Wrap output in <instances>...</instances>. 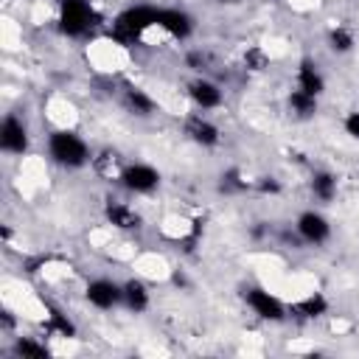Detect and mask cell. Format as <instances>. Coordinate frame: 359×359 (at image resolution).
<instances>
[{"label":"cell","instance_id":"277c9868","mask_svg":"<svg viewBox=\"0 0 359 359\" xmlns=\"http://www.w3.org/2000/svg\"><path fill=\"white\" fill-rule=\"evenodd\" d=\"M118 182H121V188H123L126 194H132V196H149V194H154V191L160 188L163 174H160L157 165L137 160V163H126V165H123Z\"/></svg>","mask_w":359,"mask_h":359},{"label":"cell","instance_id":"5b68a950","mask_svg":"<svg viewBox=\"0 0 359 359\" xmlns=\"http://www.w3.org/2000/svg\"><path fill=\"white\" fill-rule=\"evenodd\" d=\"M185 95L191 101L194 109L199 112H216L224 107V90L216 79H210L208 73L202 76H194L188 84H185Z\"/></svg>","mask_w":359,"mask_h":359},{"label":"cell","instance_id":"7402d4cb","mask_svg":"<svg viewBox=\"0 0 359 359\" xmlns=\"http://www.w3.org/2000/svg\"><path fill=\"white\" fill-rule=\"evenodd\" d=\"M11 353H14V356H34V359H39V356H48L50 348H48L42 339H36V337L20 334V337L11 339Z\"/></svg>","mask_w":359,"mask_h":359},{"label":"cell","instance_id":"7c38bea8","mask_svg":"<svg viewBox=\"0 0 359 359\" xmlns=\"http://www.w3.org/2000/svg\"><path fill=\"white\" fill-rule=\"evenodd\" d=\"M151 31H163L168 39H188L194 34V17L182 8H157V20Z\"/></svg>","mask_w":359,"mask_h":359},{"label":"cell","instance_id":"9a60e30c","mask_svg":"<svg viewBox=\"0 0 359 359\" xmlns=\"http://www.w3.org/2000/svg\"><path fill=\"white\" fill-rule=\"evenodd\" d=\"M121 286H123V309H126V311L143 314V311L151 306V292H149L146 280H140V278L132 275V278L121 280Z\"/></svg>","mask_w":359,"mask_h":359},{"label":"cell","instance_id":"ac0fdd59","mask_svg":"<svg viewBox=\"0 0 359 359\" xmlns=\"http://www.w3.org/2000/svg\"><path fill=\"white\" fill-rule=\"evenodd\" d=\"M323 314H328V297L320 292H309L306 297H300L289 306V317H294V320H320Z\"/></svg>","mask_w":359,"mask_h":359},{"label":"cell","instance_id":"30bf717a","mask_svg":"<svg viewBox=\"0 0 359 359\" xmlns=\"http://www.w3.org/2000/svg\"><path fill=\"white\" fill-rule=\"evenodd\" d=\"M84 300L98 311H112L123 306V286L112 278H93L84 286Z\"/></svg>","mask_w":359,"mask_h":359},{"label":"cell","instance_id":"ffe728a7","mask_svg":"<svg viewBox=\"0 0 359 359\" xmlns=\"http://www.w3.org/2000/svg\"><path fill=\"white\" fill-rule=\"evenodd\" d=\"M42 328H45V334L53 337V339H73V337H76V323H73L62 309H56V306L48 309V314H45V320H42Z\"/></svg>","mask_w":359,"mask_h":359},{"label":"cell","instance_id":"cb8c5ba5","mask_svg":"<svg viewBox=\"0 0 359 359\" xmlns=\"http://www.w3.org/2000/svg\"><path fill=\"white\" fill-rule=\"evenodd\" d=\"M185 67L194 70L196 76H202V73H208L210 59H208V53H205L202 48H196V50H188V53H185Z\"/></svg>","mask_w":359,"mask_h":359},{"label":"cell","instance_id":"8992f818","mask_svg":"<svg viewBox=\"0 0 359 359\" xmlns=\"http://www.w3.org/2000/svg\"><path fill=\"white\" fill-rule=\"evenodd\" d=\"M244 303H247L250 311H252L258 320H264V323H283V320L289 317V306H286L275 292H269V289H264V286H250V289L244 292Z\"/></svg>","mask_w":359,"mask_h":359},{"label":"cell","instance_id":"44dd1931","mask_svg":"<svg viewBox=\"0 0 359 359\" xmlns=\"http://www.w3.org/2000/svg\"><path fill=\"white\" fill-rule=\"evenodd\" d=\"M325 45H328L331 53L345 56V53H351V50L356 48V36H353L351 28H345V25H334V28H328V34H325Z\"/></svg>","mask_w":359,"mask_h":359},{"label":"cell","instance_id":"e0dca14e","mask_svg":"<svg viewBox=\"0 0 359 359\" xmlns=\"http://www.w3.org/2000/svg\"><path fill=\"white\" fill-rule=\"evenodd\" d=\"M309 191H311V196H314L320 205H331V202L337 199V194H339V180H337L334 171L320 168V171H314V174L309 177Z\"/></svg>","mask_w":359,"mask_h":359},{"label":"cell","instance_id":"52a82bcc","mask_svg":"<svg viewBox=\"0 0 359 359\" xmlns=\"http://www.w3.org/2000/svg\"><path fill=\"white\" fill-rule=\"evenodd\" d=\"M0 149L8 157L28 154V149H31V129H28V123H25L22 115L6 112V118L0 123Z\"/></svg>","mask_w":359,"mask_h":359},{"label":"cell","instance_id":"603a6c76","mask_svg":"<svg viewBox=\"0 0 359 359\" xmlns=\"http://www.w3.org/2000/svg\"><path fill=\"white\" fill-rule=\"evenodd\" d=\"M241 65H244L247 73H264L269 67V53L261 45H250L241 56Z\"/></svg>","mask_w":359,"mask_h":359},{"label":"cell","instance_id":"ba28073f","mask_svg":"<svg viewBox=\"0 0 359 359\" xmlns=\"http://www.w3.org/2000/svg\"><path fill=\"white\" fill-rule=\"evenodd\" d=\"M294 233H297V238H300L303 244L323 247V244H328L334 227H331V222H328V216H325L323 210L306 208V210H300L297 219H294Z\"/></svg>","mask_w":359,"mask_h":359},{"label":"cell","instance_id":"3957f363","mask_svg":"<svg viewBox=\"0 0 359 359\" xmlns=\"http://www.w3.org/2000/svg\"><path fill=\"white\" fill-rule=\"evenodd\" d=\"M56 25L65 36L79 39L87 36L95 25H98V14L93 0H59V11H56Z\"/></svg>","mask_w":359,"mask_h":359},{"label":"cell","instance_id":"4316f807","mask_svg":"<svg viewBox=\"0 0 359 359\" xmlns=\"http://www.w3.org/2000/svg\"><path fill=\"white\" fill-rule=\"evenodd\" d=\"M213 3H219V6H236V3H241V0H213Z\"/></svg>","mask_w":359,"mask_h":359},{"label":"cell","instance_id":"4fadbf2b","mask_svg":"<svg viewBox=\"0 0 359 359\" xmlns=\"http://www.w3.org/2000/svg\"><path fill=\"white\" fill-rule=\"evenodd\" d=\"M121 107L135 118H151L157 112L154 95L143 87H137V84H129V87L121 90Z\"/></svg>","mask_w":359,"mask_h":359},{"label":"cell","instance_id":"d6986e66","mask_svg":"<svg viewBox=\"0 0 359 359\" xmlns=\"http://www.w3.org/2000/svg\"><path fill=\"white\" fill-rule=\"evenodd\" d=\"M123 160H121V154L112 149V146H104V149H98V151H93V163H90V168L98 174V177H107V180H118L121 177V171H123Z\"/></svg>","mask_w":359,"mask_h":359},{"label":"cell","instance_id":"2e32d148","mask_svg":"<svg viewBox=\"0 0 359 359\" xmlns=\"http://www.w3.org/2000/svg\"><path fill=\"white\" fill-rule=\"evenodd\" d=\"M286 109H289V115L294 121H311L320 112V98L311 95V93H306V90H300V87H294L286 95Z\"/></svg>","mask_w":359,"mask_h":359},{"label":"cell","instance_id":"9c48e42d","mask_svg":"<svg viewBox=\"0 0 359 359\" xmlns=\"http://www.w3.org/2000/svg\"><path fill=\"white\" fill-rule=\"evenodd\" d=\"M182 135L194 143V146H199V149H216L219 143H222V129H219V123L208 115V112H188L185 118H182Z\"/></svg>","mask_w":359,"mask_h":359},{"label":"cell","instance_id":"d4e9b609","mask_svg":"<svg viewBox=\"0 0 359 359\" xmlns=\"http://www.w3.org/2000/svg\"><path fill=\"white\" fill-rule=\"evenodd\" d=\"M342 129L351 140H359V109H351L345 118H342Z\"/></svg>","mask_w":359,"mask_h":359},{"label":"cell","instance_id":"6da1fadb","mask_svg":"<svg viewBox=\"0 0 359 359\" xmlns=\"http://www.w3.org/2000/svg\"><path fill=\"white\" fill-rule=\"evenodd\" d=\"M45 149H48L50 163L65 168V171H81V168H87L93 163L90 143L76 129H70V126H59V129L48 132Z\"/></svg>","mask_w":359,"mask_h":359},{"label":"cell","instance_id":"7a4b0ae2","mask_svg":"<svg viewBox=\"0 0 359 359\" xmlns=\"http://www.w3.org/2000/svg\"><path fill=\"white\" fill-rule=\"evenodd\" d=\"M154 20H157V8H151V6H129V8L115 14V20L109 25V36L121 48L135 45L154 28Z\"/></svg>","mask_w":359,"mask_h":359},{"label":"cell","instance_id":"484cf974","mask_svg":"<svg viewBox=\"0 0 359 359\" xmlns=\"http://www.w3.org/2000/svg\"><path fill=\"white\" fill-rule=\"evenodd\" d=\"M255 188H258L261 194H280V182H278L275 177H258V180H255Z\"/></svg>","mask_w":359,"mask_h":359},{"label":"cell","instance_id":"5bb4252c","mask_svg":"<svg viewBox=\"0 0 359 359\" xmlns=\"http://www.w3.org/2000/svg\"><path fill=\"white\" fill-rule=\"evenodd\" d=\"M294 87L311 93V95H323L325 93V76L320 70V65L314 59H300L297 62V70H294Z\"/></svg>","mask_w":359,"mask_h":359},{"label":"cell","instance_id":"8fae6325","mask_svg":"<svg viewBox=\"0 0 359 359\" xmlns=\"http://www.w3.org/2000/svg\"><path fill=\"white\" fill-rule=\"evenodd\" d=\"M104 222H107L109 227H115V230L135 233V230H140L143 216H140V210H137L135 205H129L126 199L112 196V199L104 202Z\"/></svg>","mask_w":359,"mask_h":359}]
</instances>
